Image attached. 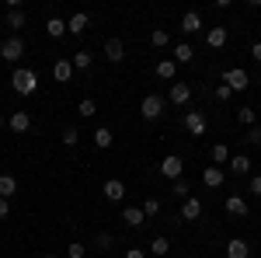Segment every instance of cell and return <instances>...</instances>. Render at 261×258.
<instances>
[{
	"mask_svg": "<svg viewBox=\"0 0 261 258\" xmlns=\"http://www.w3.org/2000/svg\"><path fill=\"white\" fill-rule=\"evenodd\" d=\"M11 87H14L18 95H35V91H39V74L28 70V66H18V70L11 74Z\"/></svg>",
	"mask_w": 261,
	"mask_h": 258,
	"instance_id": "cell-1",
	"label": "cell"
},
{
	"mask_svg": "<svg viewBox=\"0 0 261 258\" xmlns=\"http://www.w3.org/2000/svg\"><path fill=\"white\" fill-rule=\"evenodd\" d=\"M140 115L146 122H157L164 115V98H161V95H146V98L140 101Z\"/></svg>",
	"mask_w": 261,
	"mask_h": 258,
	"instance_id": "cell-2",
	"label": "cell"
},
{
	"mask_svg": "<svg viewBox=\"0 0 261 258\" xmlns=\"http://www.w3.org/2000/svg\"><path fill=\"white\" fill-rule=\"evenodd\" d=\"M0 56L7 63H18L21 56H24V39L21 35H11V39H4V45H0Z\"/></svg>",
	"mask_w": 261,
	"mask_h": 258,
	"instance_id": "cell-3",
	"label": "cell"
},
{
	"mask_svg": "<svg viewBox=\"0 0 261 258\" xmlns=\"http://www.w3.org/2000/svg\"><path fill=\"white\" fill-rule=\"evenodd\" d=\"M181 171H185V160H181L178 154H167V157L161 160V175L167 181H181Z\"/></svg>",
	"mask_w": 261,
	"mask_h": 258,
	"instance_id": "cell-4",
	"label": "cell"
},
{
	"mask_svg": "<svg viewBox=\"0 0 261 258\" xmlns=\"http://www.w3.org/2000/svg\"><path fill=\"white\" fill-rule=\"evenodd\" d=\"M223 84H226L230 91H247L251 77H247V70H241V66H230V70L223 74Z\"/></svg>",
	"mask_w": 261,
	"mask_h": 258,
	"instance_id": "cell-5",
	"label": "cell"
},
{
	"mask_svg": "<svg viewBox=\"0 0 261 258\" xmlns=\"http://www.w3.org/2000/svg\"><path fill=\"white\" fill-rule=\"evenodd\" d=\"M185 129H188L192 136H205V129H209L205 112H185Z\"/></svg>",
	"mask_w": 261,
	"mask_h": 258,
	"instance_id": "cell-6",
	"label": "cell"
},
{
	"mask_svg": "<svg viewBox=\"0 0 261 258\" xmlns=\"http://www.w3.org/2000/svg\"><path fill=\"white\" fill-rule=\"evenodd\" d=\"M167 98H171V105H188L192 101V84H185V80H178V84H171V91H167Z\"/></svg>",
	"mask_w": 261,
	"mask_h": 258,
	"instance_id": "cell-7",
	"label": "cell"
},
{
	"mask_svg": "<svg viewBox=\"0 0 261 258\" xmlns=\"http://www.w3.org/2000/svg\"><path fill=\"white\" fill-rule=\"evenodd\" d=\"M73 74H77L73 60H56V63H53V77L60 80V84H70V80H73Z\"/></svg>",
	"mask_w": 261,
	"mask_h": 258,
	"instance_id": "cell-8",
	"label": "cell"
},
{
	"mask_svg": "<svg viewBox=\"0 0 261 258\" xmlns=\"http://www.w3.org/2000/svg\"><path fill=\"white\" fill-rule=\"evenodd\" d=\"M105 60L108 63H122L125 60V42L122 39H108L105 42Z\"/></svg>",
	"mask_w": 261,
	"mask_h": 258,
	"instance_id": "cell-9",
	"label": "cell"
},
{
	"mask_svg": "<svg viewBox=\"0 0 261 258\" xmlns=\"http://www.w3.org/2000/svg\"><path fill=\"white\" fill-rule=\"evenodd\" d=\"M101 192H105L108 202H122V199H125V185H122V178H108Z\"/></svg>",
	"mask_w": 261,
	"mask_h": 258,
	"instance_id": "cell-10",
	"label": "cell"
},
{
	"mask_svg": "<svg viewBox=\"0 0 261 258\" xmlns=\"http://www.w3.org/2000/svg\"><path fill=\"white\" fill-rule=\"evenodd\" d=\"M223 209H226L230 217H247V209H251V206H247V199H244V196H226Z\"/></svg>",
	"mask_w": 261,
	"mask_h": 258,
	"instance_id": "cell-11",
	"label": "cell"
},
{
	"mask_svg": "<svg viewBox=\"0 0 261 258\" xmlns=\"http://www.w3.org/2000/svg\"><path fill=\"white\" fill-rule=\"evenodd\" d=\"M122 223L136 230V227H143V223H146V213H143L140 206H125V209H122Z\"/></svg>",
	"mask_w": 261,
	"mask_h": 258,
	"instance_id": "cell-12",
	"label": "cell"
},
{
	"mask_svg": "<svg viewBox=\"0 0 261 258\" xmlns=\"http://www.w3.org/2000/svg\"><path fill=\"white\" fill-rule=\"evenodd\" d=\"M87 25H91V14H84V11H77L73 18L66 21V35H84V32H87Z\"/></svg>",
	"mask_w": 261,
	"mask_h": 258,
	"instance_id": "cell-13",
	"label": "cell"
},
{
	"mask_svg": "<svg viewBox=\"0 0 261 258\" xmlns=\"http://www.w3.org/2000/svg\"><path fill=\"white\" fill-rule=\"evenodd\" d=\"M181 32H188V35L202 32V14L199 11H185V14H181Z\"/></svg>",
	"mask_w": 261,
	"mask_h": 258,
	"instance_id": "cell-14",
	"label": "cell"
},
{
	"mask_svg": "<svg viewBox=\"0 0 261 258\" xmlns=\"http://www.w3.org/2000/svg\"><path fill=\"white\" fill-rule=\"evenodd\" d=\"M223 178H226V175H223V168H216V164H213V168H202V185H205V189H220Z\"/></svg>",
	"mask_w": 261,
	"mask_h": 258,
	"instance_id": "cell-15",
	"label": "cell"
},
{
	"mask_svg": "<svg viewBox=\"0 0 261 258\" xmlns=\"http://www.w3.org/2000/svg\"><path fill=\"white\" fill-rule=\"evenodd\" d=\"M199 217H202V202L195 196H188L181 202V220H199Z\"/></svg>",
	"mask_w": 261,
	"mask_h": 258,
	"instance_id": "cell-16",
	"label": "cell"
},
{
	"mask_svg": "<svg viewBox=\"0 0 261 258\" xmlns=\"http://www.w3.org/2000/svg\"><path fill=\"white\" fill-rule=\"evenodd\" d=\"M205 45H209V49H223V45H226V28H223V25L209 28V32H205Z\"/></svg>",
	"mask_w": 261,
	"mask_h": 258,
	"instance_id": "cell-17",
	"label": "cell"
},
{
	"mask_svg": "<svg viewBox=\"0 0 261 258\" xmlns=\"http://www.w3.org/2000/svg\"><path fill=\"white\" fill-rule=\"evenodd\" d=\"M226 258H251V244L241 241V238H233L226 244Z\"/></svg>",
	"mask_w": 261,
	"mask_h": 258,
	"instance_id": "cell-18",
	"label": "cell"
},
{
	"mask_svg": "<svg viewBox=\"0 0 261 258\" xmlns=\"http://www.w3.org/2000/svg\"><path fill=\"white\" fill-rule=\"evenodd\" d=\"M11 129L14 133H28L32 129V115L28 112H11Z\"/></svg>",
	"mask_w": 261,
	"mask_h": 258,
	"instance_id": "cell-19",
	"label": "cell"
},
{
	"mask_svg": "<svg viewBox=\"0 0 261 258\" xmlns=\"http://www.w3.org/2000/svg\"><path fill=\"white\" fill-rule=\"evenodd\" d=\"M45 35H49V39H63V35H66V21L63 18H49L45 21Z\"/></svg>",
	"mask_w": 261,
	"mask_h": 258,
	"instance_id": "cell-20",
	"label": "cell"
},
{
	"mask_svg": "<svg viewBox=\"0 0 261 258\" xmlns=\"http://www.w3.org/2000/svg\"><path fill=\"white\" fill-rule=\"evenodd\" d=\"M112 143H115V136H112V129H108V126L94 129V147H98V150H108Z\"/></svg>",
	"mask_w": 261,
	"mask_h": 258,
	"instance_id": "cell-21",
	"label": "cell"
},
{
	"mask_svg": "<svg viewBox=\"0 0 261 258\" xmlns=\"http://www.w3.org/2000/svg\"><path fill=\"white\" fill-rule=\"evenodd\" d=\"M18 192V178L14 175H0V199H11Z\"/></svg>",
	"mask_w": 261,
	"mask_h": 258,
	"instance_id": "cell-22",
	"label": "cell"
},
{
	"mask_svg": "<svg viewBox=\"0 0 261 258\" xmlns=\"http://www.w3.org/2000/svg\"><path fill=\"white\" fill-rule=\"evenodd\" d=\"M174 74H178V63L174 60H161L157 63V77L161 80H174Z\"/></svg>",
	"mask_w": 261,
	"mask_h": 258,
	"instance_id": "cell-23",
	"label": "cell"
},
{
	"mask_svg": "<svg viewBox=\"0 0 261 258\" xmlns=\"http://www.w3.org/2000/svg\"><path fill=\"white\" fill-rule=\"evenodd\" d=\"M192 60H195V49L188 42H181L178 49H174V63H192Z\"/></svg>",
	"mask_w": 261,
	"mask_h": 258,
	"instance_id": "cell-24",
	"label": "cell"
},
{
	"mask_svg": "<svg viewBox=\"0 0 261 258\" xmlns=\"http://www.w3.org/2000/svg\"><path fill=\"white\" fill-rule=\"evenodd\" d=\"M230 168H233V175H247V171H251V157H244V154H233Z\"/></svg>",
	"mask_w": 261,
	"mask_h": 258,
	"instance_id": "cell-25",
	"label": "cell"
},
{
	"mask_svg": "<svg viewBox=\"0 0 261 258\" xmlns=\"http://www.w3.org/2000/svg\"><path fill=\"white\" fill-rule=\"evenodd\" d=\"M167 251H171V241H167V238H153V241H150V255L164 258Z\"/></svg>",
	"mask_w": 261,
	"mask_h": 258,
	"instance_id": "cell-26",
	"label": "cell"
},
{
	"mask_svg": "<svg viewBox=\"0 0 261 258\" xmlns=\"http://www.w3.org/2000/svg\"><path fill=\"white\" fill-rule=\"evenodd\" d=\"M91 63H94V53H87V49L73 53V66H77V70H91Z\"/></svg>",
	"mask_w": 261,
	"mask_h": 258,
	"instance_id": "cell-27",
	"label": "cell"
},
{
	"mask_svg": "<svg viewBox=\"0 0 261 258\" xmlns=\"http://www.w3.org/2000/svg\"><path fill=\"white\" fill-rule=\"evenodd\" d=\"M237 119H241V126H247V129H251V126H254V122H258V112H254V108H247V105H244V108H237Z\"/></svg>",
	"mask_w": 261,
	"mask_h": 258,
	"instance_id": "cell-28",
	"label": "cell"
},
{
	"mask_svg": "<svg viewBox=\"0 0 261 258\" xmlns=\"http://www.w3.org/2000/svg\"><path fill=\"white\" fill-rule=\"evenodd\" d=\"M226 160H230V147H226V143H216V147H213V164L220 168Z\"/></svg>",
	"mask_w": 261,
	"mask_h": 258,
	"instance_id": "cell-29",
	"label": "cell"
},
{
	"mask_svg": "<svg viewBox=\"0 0 261 258\" xmlns=\"http://www.w3.org/2000/svg\"><path fill=\"white\" fill-rule=\"evenodd\" d=\"M167 42H171V35H167L164 28H153V32H150V45H153V49H164Z\"/></svg>",
	"mask_w": 261,
	"mask_h": 258,
	"instance_id": "cell-30",
	"label": "cell"
},
{
	"mask_svg": "<svg viewBox=\"0 0 261 258\" xmlns=\"http://www.w3.org/2000/svg\"><path fill=\"white\" fill-rule=\"evenodd\" d=\"M63 143H66V147H77V143H81V129H77V126H66V129H63Z\"/></svg>",
	"mask_w": 261,
	"mask_h": 258,
	"instance_id": "cell-31",
	"label": "cell"
},
{
	"mask_svg": "<svg viewBox=\"0 0 261 258\" xmlns=\"http://www.w3.org/2000/svg\"><path fill=\"white\" fill-rule=\"evenodd\" d=\"M94 112H98V105L91 98H84L81 105H77V115H84V119H94Z\"/></svg>",
	"mask_w": 261,
	"mask_h": 258,
	"instance_id": "cell-32",
	"label": "cell"
},
{
	"mask_svg": "<svg viewBox=\"0 0 261 258\" xmlns=\"http://www.w3.org/2000/svg\"><path fill=\"white\" fill-rule=\"evenodd\" d=\"M140 209H143V213H146V220H153V217H157V213H161V199H146V202H143Z\"/></svg>",
	"mask_w": 261,
	"mask_h": 258,
	"instance_id": "cell-33",
	"label": "cell"
},
{
	"mask_svg": "<svg viewBox=\"0 0 261 258\" xmlns=\"http://www.w3.org/2000/svg\"><path fill=\"white\" fill-rule=\"evenodd\" d=\"M7 28H24V11H7Z\"/></svg>",
	"mask_w": 261,
	"mask_h": 258,
	"instance_id": "cell-34",
	"label": "cell"
},
{
	"mask_svg": "<svg viewBox=\"0 0 261 258\" xmlns=\"http://www.w3.org/2000/svg\"><path fill=\"white\" fill-rule=\"evenodd\" d=\"M171 196H174V199H188V181H185V178L171 181Z\"/></svg>",
	"mask_w": 261,
	"mask_h": 258,
	"instance_id": "cell-35",
	"label": "cell"
},
{
	"mask_svg": "<svg viewBox=\"0 0 261 258\" xmlns=\"http://www.w3.org/2000/svg\"><path fill=\"white\" fill-rule=\"evenodd\" d=\"M87 255V248H84L81 241H73V244H66V258H84Z\"/></svg>",
	"mask_w": 261,
	"mask_h": 258,
	"instance_id": "cell-36",
	"label": "cell"
},
{
	"mask_svg": "<svg viewBox=\"0 0 261 258\" xmlns=\"http://www.w3.org/2000/svg\"><path fill=\"white\" fill-rule=\"evenodd\" d=\"M244 139H247V143H254V147H261V126H251Z\"/></svg>",
	"mask_w": 261,
	"mask_h": 258,
	"instance_id": "cell-37",
	"label": "cell"
},
{
	"mask_svg": "<svg viewBox=\"0 0 261 258\" xmlns=\"http://www.w3.org/2000/svg\"><path fill=\"white\" fill-rule=\"evenodd\" d=\"M94 244H98L101 251H108V248H112V234H105V230H101L98 238H94Z\"/></svg>",
	"mask_w": 261,
	"mask_h": 258,
	"instance_id": "cell-38",
	"label": "cell"
},
{
	"mask_svg": "<svg viewBox=\"0 0 261 258\" xmlns=\"http://www.w3.org/2000/svg\"><path fill=\"white\" fill-rule=\"evenodd\" d=\"M216 98H220V101H230V98H233V91H230L226 84H220V87H216Z\"/></svg>",
	"mask_w": 261,
	"mask_h": 258,
	"instance_id": "cell-39",
	"label": "cell"
},
{
	"mask_svg": "<svg viewBox=\"0 0 261 258\" xmlns=\"http://www.w3.org/2000/svg\"><path fill=\"white\" fill-rule=\"evenodd\" d=\"M247 189H251V196H261V175H254V178H251V185H247Z\"/></svg>",
	"mask_w": 261,
	"mask_h": 258,
	"instance_id": "cell-40",
	"label": "cell"
},
{
	"mask_svg": "<svg viewBox=\"0 0 261 258\" xmlns=\"http://www.w3.org/2000/svg\"><path fill=\"white\" fill-rule=\"evenodd\" d=\"M11 217V199H0V220Z\"/></svg>",
	"mask_w": 261,
	"mask_h": 258,
	"instance_id": "cell-41",
	"label": "cell"
},
{
	"mask_svg": "<svg viewBox=\"0 0 261 258\" xmlns=\"http://www.w3.org/2000/svg\"><path fill=\"white\" fill-rule=\"evenodd\" d=\"M125 258H146V251H143V248H129V251H125Z\"/></svg>",
	"mask_w": 261,
	"mask_h": 258,
	"instance_id": "cell-42",
	"label": "cell"
},
{
	"mask_svg": "<svg viewBox=\"0 0 261 258\" xmlns=\"http://www.w3.org/2000/svg\"><path fill=\"white\" fill-rule=\"evenodd\" d=\"M251 56H254V60L261 63V42H254V45H251Z\"/></svg>",
	"mask_w": 261,
	"mask_h": 258,
	"instance_id": "cell-43",
	"label": "cell"
},
{
	"mask_svg": "<svg viewBox=\"0 0 261 258\" xmlns=\"http://www.w3.org/2000/svg\"><path fill=\"white\" fill-rule=\"evenodd\" d=\"M4 122H7V119H4V112H0V126H4Z\"/></svg>",
	"mask_w": 261,
	"mask_h": 258,
	"instance_id": "cell-44",
	"label": "cell"
},
{
	"mask_svg": "<svg viewBox=\"0 0 261 258\" xmlns=\"http://www.w3.org/2000/svg\"><path fill=\"white\" fill-rule=\"evenodd\" d=\"M42 258H56V255H42Z\"/></svg>",
	"mask_w": 261,
	"mask_h": 258,
	"instance_id": "cell-45",
	"label": "cell"
}]
</instances>
